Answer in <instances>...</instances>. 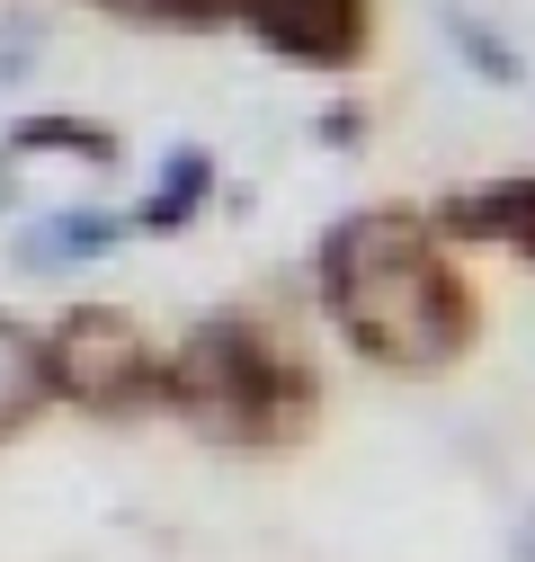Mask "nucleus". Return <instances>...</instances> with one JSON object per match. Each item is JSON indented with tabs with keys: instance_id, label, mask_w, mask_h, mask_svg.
<instances>
[{
	"instance_id": "f257e3e1",
	"label": "nucleus",
	"mask_w": 535,
	"mask_h": 562,
	"mask_svg": "<svg viewBox=\"0 0 535 562\" xmlns=\"http://www.w3.org/2000/svg\"><path fill=\"white\" fill-rule=\"evenodd\" d=\"M312 277H321L330 330L392 375H437L482 330V304L464 286L446 233L429 215H411V205H357V215H340L312 250Z\"/></svg>"
},
{
	"instance_id": "f03ea898",
	"label": "nucleus",
	"mask_w": 535,
	"mask_h": 562,
	"mask_svg": "<svg viewBox=\"0 0 535 562\" xmlns=\"http://www.w3.org/2000/svg\"><path fill=\"white\" fill-rule=\"evenodd\" d=\"M161 402L215 447H295L312 429V367L277 348L250 313H215L170 348Z\"/></svg>"
},
{
	"instance_id": "7ed1b4c3",
	"label": "nucleus",
	"mask_w": 535,
	"mask_h": 562,
	"mask_svg": "<svg viewBox=\"0 0 535 562\" xmlns=\"http://www.w3.org/2000/svg\"><path fill=\"white\" fill-rule=\"evenodd\" d=\"M45 384H54V402H72V411L125 419V411L161 402V358H152V339H144L134 313L72 304V313L45 330Z\"/></svg>"
},
{
	"instance_id": "20e7f679",
	"label": "nucleus",
	"mask_w": 535,
	"mask_h": 562,
	"mask_svg": "<svg viewBox=\"0 0 535 562\" xmlns=\"http://www.w3.org/2000/svg\"><path fill=\"white\" fill-rule=\"evenodd\" d=\"M277 63H304V72H349L375 36V0H241L232 10Z\"/></svg>"
},
{
	"instance_id": "39448f33",
	"label": "nucleus",
	"mask_w": 535,
	"mask_h": 562,
	"mask_svg": "<svg viewBox=\"0 0 535 562\" xmlns=\"http://www.w3.org/2000/svg\"><path fill=\"white\" fill-rule=\"evenodd\" d=\"M437 233H446V241H500V250L535 259V170L455 188V196L437 205Z\"/></svg>"
},
{
	"instance_id": "423d86ee",
	"label": "nucleus",
	"mask_w": 535,
	"mask_h": 562,
	"mask_svg": "<svg viewBox=\"0 0 535 562\" xmlns=\"http://www.w3.org/2000/svg\"><path fill=\"white\" fill-rule=\"evenodd\" d=\"M45 402H54V384H45V330L0 313V438H19Z\"/></svg>"
},
{
	"instance_id": "0eeeda50",
	"label": "nucleus",
	"mask_w": 535,
	"mask_h": 562,
	"mask_svg": "<svg viewBox=\"0 0 535 562\" xmlns=\"http://www.w3.org/2000/svg\"><path fill=\"white\" fill-rule=\"evenodd\" d=\"M116 233L125 224H107V215H90V205H62V215H45V224H27L19 233V268H72V259H99V250H116Z\"/></svg>"
},
{
	"instance_id": "6e6552de",
	"label": "nucleus",
	"mask_w": 535,
	"mask_h": 562,
	"mask_svg": "<svg viewBox=\"0 0 535 562\" xmlns=\"http://www.w3.org/2000/svg\"><path fill=\"white\" fill-rule=\"evenodd\" d=\"M215 196V161L196 153V144H179L170 161H161V179H152V196L134 205V224L144 233H179V224H196V205Z\"/></svg>"
},
{
	"instance_id": "1a4fd4ad",
	"label": "nucleus",
	"mask_w": 535,
	"mask_h": 562,
	"mask_svg": "<svg viewBox=\"0 0 535 562\" xmlns=\"http://www.w3.org/2000/svg\"><path fill=\"white\" fill-rule=\"evenodd\" d=\"M10 153H72V161L107 170V161H116V134H107L99 116H19V125H10Z\"/></svg>"
},
{
	"instance_id": "9d476101",
	"label": "nucleus",
	"mask_w": 535,
	"mask_h": 562,
	"mask_svg": "<svg viewBox=\"0 0 535 562\" xmlns=\"http://www.w3.org/2000/svg\"><path fill=\"white\" fill-rule=\"evenodd\" d=\"M90 10L134 19V27H179V36H196V27H224L241 0H90Z\"/></svg>"
},
{
	"instance_id": "9b49d317",
	"label": "nucleus",
	"mask_w": 535,
	"mask_h": 562,
	"mask_svg": "<svg viewBox=\"0 0 535 562\" xmlns=\"http://www.w3.org/2000/svg\"><path fill=\"white\" fill-rule=\"evenodd\" d=\"M446 36L464 45V63H474L482 81H500V90H517V81H526V63H517V45H509V36H491V27L474 19V10H446Z\"/></svg>"
},
{
	"instance_id": "f8f14e48",
	"label": "nucleus",
	"mask_w": 535,
	"mask_h": 562,
	"mask_svg": "<svg viewBox=\"0 0 535 562\" xmlns=\"http://www.w3.org/2000/svg\"><path fill=\"white\" fill-rule=\"evenodd\" d=\"M357 134H366V108H330V116H321V144H340V153H349Z\"/></svg>"
},
{
	"instance_id": "ddd939ff",
	"label": "nucleus",
	"mask_w": 535,
	"mask_h": 562,
	"mask_svg": "<svg viewBox=\"0 0 535 562\" xmlns=\"http://www.w3.org/2000/svg\"><path fill=\"white\" fill-rule=\"evenodd\" d=\"M517 562H535V509L517 518Z\"/></svg>"
},
{
	"instance_id": "4468645a",
	"label": "nucleus",
	"mask_w": 535,
	"mask_h": 562,
	"mask_svg": "<svg viewBox=\"0 0 535 562\" xmlns=\"http://www.w3.org/2000/svg\"><path fill=\"white\" fill-rule=\"evenodd\" d=\"M0 205H19V170H10V153H0Z\"/></svg>"
}]
</instances>
